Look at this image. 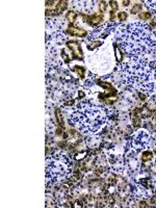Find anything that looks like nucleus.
Returning <instances> with one entry per match:
<instances>
[{
  "mask_svg": "<svg viewBox=\"0 0 156 208\" xmlns=\"http://www.w3.org/2000/svg\"><path fill=\"white\" fill-rule=\"evenodd\" d=\"M122 41L125 51L131 58H138V55L152 51L155 46L150 28L142 22L125 27L122 30Z\"/></svg>",
  "mask_w": 156,
  "mask_h": 208,
  "instance_id": "f257e3e1",
  "label": "nucleus"
},
{
  "mask_svg": "<svg viewBox=\"0 0 156 208\" xmlns=\"http://www.w3.org/2000/svg\"><path fill=\"white\" fill-rule=\"evenodd\" d=\"M122 73L128 84L145 93L156 91V67L153 64L141 62L138 58H131V62L122 65Z\"/></svg>",
  "mask_w": 156,
  "mask_h": 208,
  "instance_id": "f03ea898",
  "label": "nucleus"
},
{
  "mask_svg": "<svg viewBox=\"0 0 156 208\" xmlns=\"http://www.w3.org/2000/svg\"><path fill=\"white\" fill-rule=\"evenodd\" d=\"M71 120L79 125L83 131L96 133L107 123V110L103 106L92 103H80L71 116Z\"/></svg>",
  "mask_w": 156,
  "mask_h": 208,
  "instance_id": "7ed1b4c3",
  "label": "nucleus"
},
{
  "mask_svg": "<svg viewBox=\"0 0 156 208\" xmlns=\"http://www.w3.org/2000/svg\"><path fill=\"white\" fill-rule=\"evenodd\" d=\"M67 46L72 51L73 59H81L82 58V50L79 43L76 41H67Z\"/></svg>",
  "mask_w": 156,
  "mask_h": 208,
  "instance_id": "20e7f679",
  "label": "nucleus"
},
{
  "mask_svg": "<svg viewBox=\"0 0 156 208\" xmlns=\"http://www.w3.org/2000/svg\"><path fill=\"white\" fill-rule=\"evenodd\" d=\"M83 17V20L84 22L89 23L90 25L92 26H95V25H98L101 23V21H103V17L101 15H98V14H94V15H82Z\"/></svg>",
  "mask_w": 156,
  "mask_h": 208,
  "instance_id": "39448f33",
  "label": "nucleus"
},
{
  "mask_svg": "<svg viewBox=\"0 0 156 208\" xmlns=\"http://www.w3.org/2000/svg\"><path fill=\"white\" fill-rule=\"evenodd\" d=\"M67 33L70 34V36H73V37H79V38H84L86 34H88V31H85L84 29H80L76 27V26L70 24L69 27L67 29Z\"/></svg>",
  "mask_w": 156,
  "mask_h": 208,
  "instance_id": "423d86ee",
  "label": "nucleus"
},
{
  "mask_svg": "<svg viewBox=\"0 0 156 208\" xmlns=\"http://www.w3.org/2000/svg\"><path fill=\"white\" fill-rule=\"evenodd\" d=\"M68 6V2L67 1H58L57 4H55V14H60L63 13Z\"/></svg>",
  "mask_w": 156,
  "mask_h": 208,
  "instance_id": "0eeeda50",
  "label": "nucleus"
},
{
  "mask_svg": "<svg viewBox=\"0 0 156 208\" xmlns=\"http://www.w3.org/2000/svg\"><path fill=\"white\" fill-rule=\"evenodd\" d=\"M66 19L69 21V22H71V23H74L77 19V13L74 12V11H70V12H68L66 14Z\"/></svg>",
  "mask_w": 156,
  "mask_h": 208,
  "instance_id": "6e6552de",
  "label": "nucleus"
},
{
  "mask_svg": "<svg viewBox=\"0 0 156 208\" xmlns=\"http://www.w3.org/2000/svg\"><path fill=\"white\" fill-rule=\"evenodd\" d=\"M55 117H56V121L59 126H64V119H63V115L60 112L59 109H55Z\"/></svg>",
  "mask_w": 156,
  "mask_h": 208,
  "instance_id": "1a4fd4ad",
  "label": "nucleus"
},
{
  "mask_svg": "<svg viewBox=\"0 0 156 208\" xmlns=\"http://www.w3.org/2000/svg\"><path fill=\"white\" fill-rule=\"evenodd\" d=\"M152 158H153V154H152V152H150V151L145 152V153L143 154V156H142V160H143L144 162L150 161Z\"/></svg>",
  "mask_w": 156,
  "mask_h": 208,
  "instance_id": "9d476101",
  "label": "nucleus"
},
{
  "mask_svg": "<svg viewBox=\"0 0 156 208\" xmlns=\"http://www.w3.org/2000/svg\"><path fill=\"white\" fill-rule=\"evenodd\" d=\"M102 43H103L102 41H95V42H92L91 44L88 45V49H89V50H94L96 47L102 45Z\"/></svg>",
  "mask_w": 156,
  "mask_h": 208,
  "instance_id": "9b49d317",
  "label": "nucleus"
},
{
  "mask_svg": "<svg viewBox=\"0 0 156 208\" xmlns=\"http://www.w3.org/2000/svg\"><path fill=\"white\" fill-rule=\"evenodd\" d=\"M73 69H75V70H78V71H75V72H77L78 74H79L80 77L83 78V75H84V68H82V67H80V66H75Z\"/></svg>",
  "mask_w": 156,
  "mask_h": 208,
  "instance_id": "f8f14e48",
  "label": "nucleus"
},
{
  "mask_svg": "<svg viewBox=\"0 0 156 208\" xmlns=\"http://www.w3.org/2000/svg\"><path fill=\"white\" fill-rule=\"evenodd\" d=\"M62 56H63V58H64V60H65V63H66V64H69V63H70L71 58L69 57V55L66 53V51H65L64 49L62 50Z\"/></svg>",
  "mask_w": 156,
  "mask_h": 208,
  "instance_id": "ddd939ff",
  "label": "nucleus"
},
{
  "mask_svg": "<svg viewBox=\"0 0 156 208\" xmlns=\"http://www.w3.org/2000/svg\"><path fill=\"white\" fill-rule=\"evenodd\" d=\"M106 7H107L106 2H104V1H101V2H100V4H99V10H100L101 13L105 12V11H106Z\"/></svg>",
  "mask_w": 156,
  "mask_h": 208,
  "instance_id": "4468645a",
  "label": "nucleus"
},
{
  "mask_svg": "<svg viewBox=\"0 0 156 208\" xmlns=\"http://www.w3.org/2000/svg\"><path fill=\"white\" fill-rule=\"evenodd\" d=\"M140 18H141L142 20H148V19L151 18V14H150V13H142V14L140 15Z\"/></svg>",
  "mask_w": 156,
  "mask_h": 208,
  "instance_id": "2eb2a0df",
  "label": "nucleus"
},
{
  "mask_svg": "<svg viewBox=\"0 0 156 208\" xmlns=\"http://www.w3.org/2000/svg\"><path fill=\"white\" fill-rule=\"evenodd\" d=\"M118 17H119V20H120V21H126V19H127V14H126L125 12H121V13H119Z\"/></svg>",
  "mask_w": 156,
  "mask_h": 208,
  "instance_id": "dca6fc26",
  "label": "nucleus"
},
{
  "mask_svg": "<svg viewBox=\"0 0 156 208\" xmlns=\"http://www.w3.org/2000/svg\"><path fill=\"white\" fill-rule=\"evenodd\" d=\"M140 10H141V5L138 4V3H136V4H134V6L131 8V13H132V14H136V13L140 12Z\"/></svg>",
  "mask_w": 156,
  "mask_h": 208,
  "instance_id": "f3484780",
  "label": "nucleus"
},
{
  "mask_svg": "<svg viewBox=\"0 0 156 208\" xmlns=\"http://www.w3.org/2000/svg\"><path fill=\"white\" fill-rule=\"evenodd\" d=\"M109 4H110V6L112 7V11H116V10H118V2L117 1H109Z\"/></svg>",
  "mask_w": 156,
  "mask_h": 208,
  "instance_id": "a211bd4d",
  "label": "nucleus"
},
{
  "mask_svg": "<svg viewBox=\"0 0 156 208\" xmlns=\"http://www.w3.org/2000/svg\"><path fill=\"white\" fill-rule=\"evenodd\" d=\"M116 18V15H115V12L114 11H111L110 12V21H114Z\"/></svg>",
  "mask_w": 156,
  "mask_h": 208,
  "instance_id": "6ab92c4d",
  "label": "nucleus"
},
{
  "mask_svg": "<svg viewBox=\"0 0 156 208\" xmlns=\"http://www.w3.org/2000/svg\"><path fill=\"white\" fill-rule=\"evenodd\" d=\"M123 3H124V5H126V6H127V5H128V4H129L130 2H129V1H123Z\"/></svg>",
  "mask_w": 156,
  "mask_h": 208,
  "instance_id": "aec40b11",
  "label": "nucleus"
}]
</instances>
